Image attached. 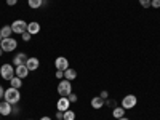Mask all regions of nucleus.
<instances>
[{
	"mask_svg": "<svg viewBox=\"0 0 160 120\" xmlns=\"http://www.w3.org/2000/svg\"><path fill=\"white\" fill-rule=\"evenodd\" d=\"M3 98H5V101H8L10 104H18V102H19V99H21V93H19V90H18V88L10 87V88H7V90H5Z\"/></svg>",
	"mask_w": 160,
	"mask_h": 120,
	"instance_id": "nucleus-1",
	"label": "nucleus"
},
{
	"mask_svg": "<svg viewBox=\"0 0 160 120\" xmlns=\"http://www.w3.org/2000/svg\"><path fill=\"white\" fill-rule=\"evenodd\" d=\"M58 93H59V96H66V98L71 95V93H72V85H71L69 80L62 78L61 82L58 83Z\"/></svg>",
	"mask_w": 160,
	"mask_h": 120,
	"instance_id": "nucleus-2",
	"label": "nucleus"
},
{
	"mask_svg": "<svg viewBox=\"0 0 160 120\" xmlns=\"http://www.w3.org/2000/svg\"><path fill=\"white\" fill-rule=\"evenodd\" d=\"M16 74H15V68H13L11 64H3L2 68H0V77H2L3 80H10L15 77Z\"/></svg>",
	"mask_w": 160,
	"mask_h": 120,
	"instance_id": "nucleus-3",
	"label": "nucleus"
},
{
	"mask_svg": "<svg viewBox=\"0 0 160 120\" xmlns=\"http://www.w3.org/2000/svg\"><path fill=\"white\" fill-rule=\"evenodd\" d=\"M0 47H2L3 51L10 53L13 50H16L18 48V42L15 38H11V37H7V38H2V42H0Z\"/></svg>",
	"mask_w": 160,
	"mask_h": 120,
	"instance_id": "nucleus-4",
	"label": "nucleus"
},
{
	"mask_svg": "<svg viewBox=\"0 0 160 120\" xmlns=\"http://www.w3.org/2000/svg\"><path fill=\"white\" fill-rule=\"evenodd\" d=\"M10 26H11V29H13V32H15V34H22V32L28 31V22L22 21V19H16V21H13Z\"/></svg>",
	"mask_w": 160,
	"mask_h": 120,
	"instance_id": "nucleus-5",
	"label": "nucleus"
},
{
	"mask_svg": "<svg viewBox=\"0 0 160 120\" xmlns=\"http://www.w3.org/2000/svg\"><path fill=\"white\" fill-rule=\"evenodd\" d=\"M138 102V98L135 95H127L123 99H122V108L127 111V109H131V108H135Z\"/></svg>",
	"mask_w": 160,
	"mask_h": 120,
	"instance_id": "nucleus-6",
	"label": "nucleus"
},
{
	"mask_svg": "<svg viewBox=\"0 0 160 120\" xmlns=\"http://www.w3.org/2000/svg\"><path fill=\"white\" fill-rule=\"evenodd\" d=\"M55 66H56V71H66V69H69V61L68 58H64V56H59L55 59Z\"/></svg>",
	"mask_w": 160,
	"mask_h": 120,
	"instance_id": "nucleus-7",
	"label": "nucleus"
},
{
	"mask_svg": "<svg viewBox=\"0 0 160 120\" xmlns=\"http://www.w3.org/2000/svg\"><path fill=\"white\" fill-rule=\"evenodd\" d=\"M71 108V101L66 98V96H61L59 99H58V102H56V109L58 111H62V112H66Z\"/></svg>",
	"mask_w": 160,
	"mask_h": 120,
	"instance_id": "nucleus-8",
	"label": "nucleus"
},
{
	"mask_svg": "<svg viewBox=\"0 0 160 120\" xmlns=\"http://www.w3.org/2000/svg\"><path fill=\"white\" fill-rule=\"evenodd\" d=\"M29 69H28V66L26 64H21V66H16V69H15V74H16V77H19V78H26L29 75Z\"/></svg>",
	"mask_w": 160,
	"mask_h": 120,
	"instance_id": "nucleus-9",
	"label": "nucleus"
},
{
	"mask_svg": "<svg viewBox=\"0 0 160 120\" xmlns=\"http://www.w3.org/2000/svg\"><path fill=\"white\" fill-rule=\"evenodd\" d=\"M11 108H13V104H10L8 101H2L0 102V115H3V117H7V115H10L11 114Z\"/></svg>",
	"mask_w": 160,
	"mask_h": 120,
	"instance_id": "nucleus-10",
	"label": "nucleus"
},
{
	"mask_svg": "<svg viewBox=\"0 0 160 120\" xmlns=\"http://www.w3.org/2000/svg\"><path fill=\"white\" fill-rule=\"evenodd\" d=\"M26 66H28V69L29 71H37L38 69V66H40V61L37 58H28V61H26Z\"/></svg>",
	"mask_w": 160,
	"mask_h": 120,
	"instance_id": "nucleus-11",
	"label": "nucleus"
},
{
	"mask_svg": "<svg viewBox=\"0 0 160 120\" xmlns=\"http://www.w3.org/2000/svg\"><path fill=\"white\" fill-rule=\"evenodd\" d=\"M26 61H28V55H26V53H18V55L13 58V64H15V66L26 64Z\"/></svg>",
	"mask_w": 160,
	"mask_h": 120,
	"instance_id": "nucleus-12",
	"label": "nucleus"
},
{
	"mask_svg": "<svg viewBox=\"0 0 160 120\" xmlns=\"http://www.w3.org/2000/svg\"><path fill=\"white\" fill-rule=\"evenodd\" d=\"M28 32H29L31 35H34V34H38V32H40V24H38L37 21L28 22Z\"/></svg>",
	"mask_w": 160,
	"mask_h": 120,
	"instance_id": "nucleus-13",
	"label": "nucleus"
},
{
	"mask_svg": "<svg viewBox=\"0 0 160 120\" xmlns=\"http://www.w3.org/2000/svg\"><path fill=\"white\" fill-rule=\"evenodd\" d=\"M104 102H106V101H104L101 96H96V98L91 99V108H93V109H101L102 106H104Z\"/></svg>",
	"mask_w": 160,
	"mask_h": 120,
	"instance_id": "nucleus-14",
	"label": "nucleus"
},
{
	"mask_svg": "<svg viewBox=\"0 0 160 120\" xmlns=\"http://www.w3.org/2000/svg\"><path fill=\"white\" fill-rule=\"evenodd\" d=\"M75 77H77L75 69H71V68H69V69L64 71V78H66V80H69V82H71V80H74Z\"/></svg>",
	"mask_w": 160,
	"mask_h": 120,
	"instance_id": "nucleus-15",
	"label": "nucleus"
},
{
	"mask_svg": "<svg viewBox=\"0 0 160 120\" xmlns=\"http://www.w3.org/2000/svg\"><path fill=\"white\" fill-rule=\"evenodd\" d=\"M10 85H11L13 88H18V90H19V88L22 87V78H19V77H16V75H15V77H13V78L10 80Z\"/></svg>",
	"mask_w": 160,
	"mask_h": 120,
	"instance_id": "nucleus-16",
	"label": "nucleus"
},
{
	"mask_svg": "<svg viewBox=\"0 0 160 120\" xmlns=\"http://www.w3.org/2000/svg\"><path fill=\"white\" fill-rule=\"evenodd\" d=\"M13 34V29H11V26H2V29H0V35H2L3 38L10 37Z\"/></svg>",
	"mask_w": 160,
	"mask_h": 120,
	"instance_id": "nucleus-17",
	"label": "nucleus"
},
{
	"mask_svg": "<svg viewBox=\"0 0 160 120\" xmlns=\"http://www.w3.org/2000/svg\"><path fill=\"white\" fill-rule=\"evenodd\" d=\"M28 3H29V7L32 10H37V8H40L43 5V0H28Z\"/></svg>",
	"mask_w": 160,
	"mask_h": 120,
	"instance_id": "nucleus-18",
	"label": "nucleus"
},
{
	"mask_svg": "<svg viewBox=\"0 0 160 120\" xmlns=\"http://www.w3.org/2000/svg\"><path fill=\"white\" fill-rule=\"evenodd\" d=\"M112 115H114L115 118H120V117H125V109H123V108H115V109L112 111Z\"/></svg>",
	"mask_w": 160,
	"mask_h": 120,
	"instance_id": "nucleus-19",
	"label": "nucleus"
},
{
	"mask_svg": "<svg viewBox=\"0 0 160 120\" xmlns=\"http://www.w3.org/2000/svg\"><path fill=\"white\" fill-rule=\"evenodd\" d=\"M64 120H75V112L71 111V109H68V111L64 112Z\"/></svg>",
	"mask_w": 160,
	"mask_h": 120,
	"instance_id": "nucleus-20",
	"label": "nucleus"
},
{
	"mask_svg": "<svg viewBox=\"0 0 160 120\" xmlns=\"http://www.w3.org/2000/svg\"><path fill=\"white\" fill-rule=\"evenodd\" d=\"M139 5L142 8H149L151 7V0H139Z\"/></svg>",
	"mask_w": 160,
	"mask_h": 120,
	"instance_id": "nucleus-21",
	"label": "nucleus"
},
{
	"mask_svg": "<svg viewBox=\"0 0 160 120\" xmlns=\"http://www.w3.org/2000/svg\"><path fill=\"white\" fill-rule=\"evenodd\" d=\"M21 35H22V40H24V42H29V40H31V37H32V35H31L28 31H26V32H22Z\"/></svg>",
	"mask_w": 160,
	"mask_h": 120,
	"instance_id": "nucleus-22",
	"label": "nucleus"
},
{
	"mask_svg": "<svg viewBox=\"0 0 160 120\" xmlns=\"http://www.w3.org/2000/svg\"><path fill=\"white\" fill-rule=\"evenodd\" d=\"M11 114H13V115H18V114H19V108H18V104H13V108H11Z\"/></svg>",
	"mask_w": 160,
	"mask_h": 120,
	"instance_id": "nucleus-23",
	"label": "nucleus"
},
{
	"mask_svg": "<svg viewBox=\"0 0 160 120\" xmlns=\"http://www.w3.org/2000/svg\"><path fill=\"white\" fill-rule=\"evenodd\" d=\"M68 99L71 101V104H72V102H77V95H75V93H71V95L68 96Z\"/></svg>",
	"mask_w": 160,
	"mask_h": 120,
	"instance_id": "nucleus-24",
	"label": "nucleus"
},
{
	"mask_svg": "<svg viewBox=\"0 0 160 120\" xmlns=\"http://www.w3.org/2000/svg\"><path fill=\"white\" fill-rule=\"evenodd\" d=\"M151 7H154V8H160V0H151Z\"/></svg>",
	"mask_w": 160,
	"mask_h": 120,
	"instance_id": "nucleus-25",
	"label": "nucleus"
},
{
	"mask_svg": "<svg viewBox=\"0 0 160 120\" xmlns=\"http://www.w3.org/2000/svg\"><path fill=\"white\" fill-rule=\"evenodd\" d=\"M16 3H18V0H7V5L8 7H15Z\"/></svg>",
	"mask_w": 160,
	"mask_h": 120,
	"instance_id": "nucleus-26",
	"label": "nucleus"
},
{
	"mask_svg": "<svg viewBox=\"0 0 160 120\" xmlns=\"http://www.w3.org/2000/svg\"><path fill=\"white\" fill-rule=\"evenodd\" d=\"M99 96H101V98H102V99L106 101V99H108V96H109V93H108V91L104 90V91H101V95H99Z\"/></svg>",
	"mask_w": 160,
	"mask_h": 120,
	"instance_id": "nucleus-27",
	"label": "nucleus"
},
{
	"mask_svg": "<svg viewBox=\"0 0 160 120\" xmlns=\"http://www.w3.org/2000/svg\"><path fill=\"white\" fill-rule=\"evenodd\" d=\"M55 75H56V78H61V80L64 78V72H62V71H56Z\"/></svg>",
	"mask_w": 160,
	"mask_h": 120,
	"instance_id": "nucleus-28",
	"label": "nucleus"
},
{
	"mask_svg": "<svg viewBox=\"0 0 160 120\" xmlns=\"http://www.w3.org/2000/svg\"><path fill=\"white\" fill-rule=\"evenodd\" d=\"M55 115H56V118H58V120H59V118H64V112H62V111H58Z\"/></svg>",
	"mask_w": 160,
	"mask_h": 120,
	"instance_id": "nucleus-29",
	"label": "nucleus"
},
{
	"mask_svg": "<svg viewBox=\"0 0 160 120\" xmlns=\"http://www.w3.org/2000/svg\"><path fill=\"white\" fill-rule=\"evenodd\" d=\"M3 95H5V90H3V87H2V85H0V99L3 98Z\"/></svg>",
	"mask_w": 160,
	"mask_h": 120,
	"instance_id": "nucleus-30",
	"label": "nucleus"
},
{
	"mask_svg": "<svg viewBox=\"0 0 160 120\" xmlns=\"http://www.w3.org/2000/svg\"><path fill=\"white\" fill-rule=\"evenodd\" d=\"M117 120H130L128 117H120V118H117Z\"/></svg>",
	"mask_w": 160,
	"mask_h": 120,
	"instance_id": "nucleus-31",
	"label": "nucleus"
},
{
	"mask_svg": "<svg viewBox=\"0 0 160 120\" xmlns=\"http://www.w3.org/2000/svg\"><path fill=\"white\" fill-rule=\"evenodd\" d=\"M40 120H51V118H50V117H42Z\"/></svg>",
	"mask_w": 160,
	"mask_h": 120,
	"instance_id": "nucleus-32",
	"label": "nucleus"
},
{
	"mask_svg": "<svg viewBox=\"0 0 160 120\" xmlns=\"http://www.w3.org/2000/svg\"><path fill=\"white\" fill-rule=\"evenodd\" d=\"M3 55V50H2V47H0V56H2Z\"/></svg>",
	"mask_w": 160,
	"mask_h": 120,
	"instance_id": "nucleus-33",
	"label": "nucleus"
},
{
	"mask_svg": "<svg viewBox=\"0 0 160 120\" xmlns=\"http://www.w3.org/2000/svg\"><path fill=\"white\" fill-rule=\"evenodd\" d=\"M2 38H3V37H2V35H0V42H2Z\"/></svg>",
	"mask_w": 160,
	"mask_h": 120,
	"instance_id": "nucleus-34",
	"label": "nucleus"
},
{
	"mask_svg": "<svg viewBox=\"0 0 160 120\" xmlns=\"http://www.w3.org/2000/svg\"><path fill=\"white\" fill-rule=\"evenodd\" d=\"M56 120H58V118H56ZM59 120H64V118H59Z\"/></svg>",
	"mask_w": 160,
	"mask_h": 120,
	"instance_id": "nucleus-35",
	"label": "nucleus"
},
{
	"mask_svg": "<svg viewBox=\"0 0 160 120\" xmlns=\"http://www.w3.org/2000/svg\"><path fill=\"white\" fill-rule=\"evenodd\" d=\"M29 120H31V118H29Z\"/></svg>",
	"mask_w": 160,
	"mask_h": 120,
	"instance_id": "nucleus-36",
	"label": "nucleus"
}]
</instances>
